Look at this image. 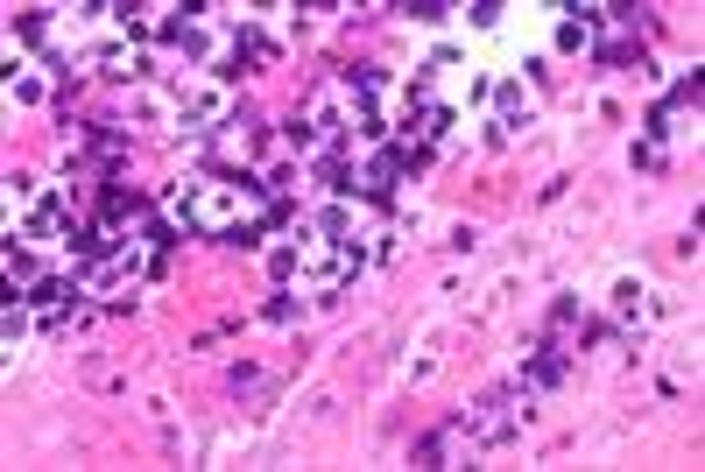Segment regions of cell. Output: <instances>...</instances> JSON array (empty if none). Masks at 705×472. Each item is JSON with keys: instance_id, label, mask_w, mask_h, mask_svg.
Wrapping results in <instances>:
<instances>
[{"instance_id": "2", "label": "cell", "mask_w": 705, "mask_h": 472, "mask_svg": "<svg viewBox=\"0 0 705 472\" xmlns=\"http://www.w3.org/2000/svg\"><path fill=\"white\" fill-rule=\"evenodd\" d=\"M529 395H537L529 381H508V388L480 395L466 417H452V438H466V444H508L529 423Z\"/></svg>"}, {"instance_id": "4", "label": "cell", "mask_w": 705, "mask_h": 472, "mask_svg": "<svg viewBox=\"0 0 705 472\" xmlns=\"http://www.w3.org/2000/svg\"><path fill=\"white\" fill-rule=\"evenodd\" d=\"M522 381H529V388H558V381H564V353H558V346H543L537 360H529Z\"/></svg>"}, {"instance_id": "1", "label": "cell", "mask_w": 705, "mask_h": 472, "mask_svg": "<svg viewBox=\"0 0 705 472\" xmlns=\"http://www.w3.org/2000/svg\"><path fill=\"white\" fill-rule=\"evenodd\" d=\"M177 219L205 240H226V248H255L261 233L290 225V204H282L261 177L247 169H212V177L184 183L177 191Z\"/></svg>"}, {"instance_id": "5", "label": "cell", "mask_w": 705, "mask_h": 472, "mask_svg": "<svg viewBox=\"0 0 705 472\" xmlns=\"http://www.w3.org/2000/svg\"><path fill=\"white\" fill-rule=\"evenodd\" d=\"M269 381H261V367H234V395H261Z\"/></svg>"}, {"instance_id": "3", "label": "cell", "mask_w": 705, "mask_h": 472, "mask_svg": "<svg viewBox=\"0 0 705 472\" xmlns=\"http://www.w3.org/2000/svg\"><path fill=\"white\" fill-rule=\"evenodd\" d=\"M92 64H100V78H142L148 56L135 43H106V50H92Z\"/></svg>"}]
</instances>
